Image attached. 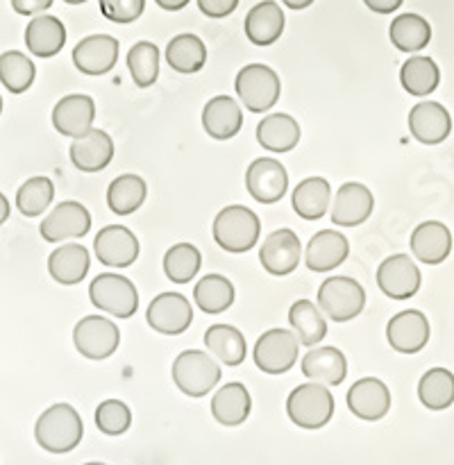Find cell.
Here are the masks:
<instances>
[{"label": "cell", "instance_id": "f907efd6", "mask_svg": "<svg viewBox=\"0 0 454 465\" xmlns=\"http://www.w3.org/2000/svg\"><path fill=\"white\" fill-rule=\"evenodd\" d=\"M154 3L162 9H166V12H180V9H184L191 0H154Z\"/></svg>", "mask_w": 454, "mask_h": 465}, {"label": "cell", "instance_id": "db71d44e", "mask_svg": "<svg viewBox=\"0 0 454 465\" xmlns=\"http://www.w3.org/2000/svg\"><path fill=\"white\" fill-rule=\"evenodd\" d=\"M64 3H68V5H82V3H86V0H64Z\"/></svg>", "mask_w": 454, "mask_h": 465}, {"label": "cell", "instance_id": "8992f818", "mask_svg": "<svg viewBox=\"0 0 454 465\" xmlns=\"http://www.w3.org/2000/svg\"><path fill=\"white\" fill-rule=\"evenodd\" d=\"M318 307L330 321H354L366 307V291L352 277H327L318 286Z\"/></svg>", "mask_w": 454, "mask_h": 465}, {"label": "cell", "instance_id": "d4e9b609", "mask_svg": "<svg viewBox=\"0 0 454 465\" xmlns=\"http://www.w3.org/2000/svg\"><path fill=\"white\" fill-rule=\"evenodd\" d=\"M350 243L340 232L321 230L304 248V263L311 272H330L348 259Z\"/></svg>", "mask_w": 454, "mask_h": 465}, {"label": "cell", "instance_id": "ee69618b", "mask_svg": "<svg viewBox=\"0 0 454 465\" xmlns=\"http://www.w3.org/2000/svg\"><path fill=\"white\" fill-rule=\"evenodd\" d=\"M54 184L44 175L30 177L16 191V207L23 216L36 218L53 204Z\"/></svg>", "mask_w": 454, "mask_h": 465}, {"label": "cell", "instance_id": "277c9868", "mask_svg": "<svg viewBox=\"0 0 454 465\" xmlns=\"http://www.w3.org/2000/svg\"><path fill=\"white\" fill-rule=\"evenodd\" d=\"M173 384L189 398H204L221 381L222 372L218 363L202 350H184L177 354L171 368Z\"/></svg>", "mask_w": 454, "mask_h": 465}, {"label": "cell", "instance_id": "5b68a950", "mask_svg": "<svg viewBox=\"0 0 454 465\" xmlns=\"http://www.w3.org/2000/svg\"><path fill=\"white\" fill-rule=\"evenodd\" d=\"M234 89L248 112L266 114L280 100L281 80L266 64H248L236 75Z\"/></svg>", "mask_w": 454, "mask_h": 465}, {"label": "cell", "instance_id": "74e56055", "mask_svg": "<svg viewBox=\"0 0 454 465\" xmlns=\"http://www.w3.org/2000/svg\"><path fill=\"white\" fill-rule=\"evenodd\" d=\"M389 39L402 53H418L431 39V25L420 14H400L389 27Z\"/></svg>", "mask_w": 454, "mask_h": 465}, {"label": "cell", "instance_id": "ab89813d", "mask_svg": "<svg viewBox=\"0 0 454 465\" xmlns=\"http://www.w3.org/2000/svg\"><path fill=\"white\" fill-rule=\"evenodd\" d=\"M145 195H148V186H145L143 177L125 173L109 184L107 204L116 216H130L145 203Z\"/></svg>", "mask_w": 454, "mask_h": 465}, {"label": "cell", "instance_id": "836d02e7", "mask_svg": "<svg viewBox=\"0 0 454 465\" xmlns=\"http://www.w3.org/2000/svg\"><path fill=\"white\" fill-rule=\"evenodd\" d=\"M204 345H207L209 352H212L218 361L225 363L227 368L241 366V363L245 361V354H248L245 336L232 325L209 327V330L204 331Z\"/></svg>", "mask_w": 454, "mask_h": 465}, {"label": "cell", "instance_id": "ba28073f", "mask_svg": "<svg viewBox=\"0 0 454 465\" xmlns=\"http://www.w3.org/2000/svg\"><path fill=\"white\" fill-rule=\"evenodd\" d=\"M252 357L259 371L266 372V375H284L298 363V336L289 330H281V327H272L259 336Z\"/></svg>", "mask_w": 454, "mask_h": 465}, {"label": "cell", "instance_id": "681fc988", "mask_svg": "<svg viewBox=\"0 0 454 465\" xmlns=\"http://www.w3.org/2000/svg\"><path fill=\"white\" fill-rule=\"evenodd\" d=\"M363 3H366V7L372 9V12L390 14V12H398L400 5H402L404 0H363Z\"/></svg>", "mask_w": 454, "mask_h": 465}, {"label": "cell", "instance_id": "83f0119b", "mask_svg": "<svg viewBox=\"0 0 454 465\" xmlns=\"http://www.w3.org/2000/svg\"><path fill=\"white\" fill-rule=\"evenodd\" d=\"M91 268L89 250L82 243H64L48 257V272L57 284L75 286L86 277Z\"/></svg>", "mask_w": 454, "mask_h": 465}, {"label": "cell", "instance_id": "4316f807", "mask_svg": "<svg viewBox=\"0 0 454 465\" xmlns=\"http://www.w3.org/2000/svg\"><path fill=\"white\" fill-rule=\"evenodd\" d=\"M300 139H302V130L291 114H268L257 125V143L275 154L295 150Z\"/></svg>", "mask_w": 454, "mask_h": 465}, {"label": "cell", "instance_id": "f35d334b", "mask_svg": "<svg viewBox=\"0 0 454 465\" xmlns=\"http://www.w3.org/2000/svg\"><path fill=\"white\" fill-rule=\"evenodd\" d=\"M195 307L209 316L227 312L234 304V284L222 275H207L193 286Z\"/></svg>", "mask_w": 454, "mask_h": 465}, {"label": "cell", "instance_id": "bcb514c9", "mask_svg": "<svg viewBox=\"0 0 454 465\" xmlns=\"http://www.w3.org/2000/svg\"><path fill=\"white\" fill-rule=\"evenodd\" d=\"M145 0H100V12L107 21L125 25L134 23L143 14Z\"/></svg>", "mask_w": 454, "mask_h": 465}, {"label": "cell", "instance_id": "44dd1931", "mask_svg": "<svg viewBox=\"0 0 454 465\" xmlns=\"http://www.w3.org/2000/svg\"><path fill=\"white\" fill-rule=\"evenodd\" d=\"M95 103L86 94L64 95L53 109V125L62 136L80 139L94 127Z\"/></svg>", "mask_w": 454, "mask_h": 465}, {"label": "cell", "instance_id": "7c38bea8", "mask_svg": "<svg viewBox=\"0 0 454 465\" xmlns=\"http://www.w3.org/2000/svg\"><path fill=\"white\" fill-rule=\"evenodd\" d=\"M245 189L257 203L275 204L289 191V173L277 159L259 157L245 171Z\"/></svg>", "mask_w": 454, "mask_h": 465}, {"label": "cell", "instance_id": "11a10c76", "mask_svg": "<svg viewBox=\"0 0 454 465\" xmlns=\"http://www.w3.org/2000/svg\"><path fill=\"white\" fill-rule=\"evenodd\" d=\"M0 114H3V98H0Z\"/></svg>", "mask_w": 454, "mask_h": 465}, {"label": "cell", "instance_id": "d6986e66", "mask_svg": "<svg viewBox=\"0 0 454 465\" xmlns=\"http://www.w3.org/2000/svg\"><path fill=\"white\" fill-rule=\"evenodd\" d=\"M407 123L413 139L425 145L443 143L452 132V116L436 100H422V103L413 104Z\"/></svg>", "mask_w": 454, "mask_h": 465}, {"label": "cell", "instance_id": "4dcf8cb0", "mask_svg": "<svg viewBox=\"0 0 454 465\" xmlns=\"http://www.w3.org/2000/svg\"><path fill=\"white\" fill-rule=\"evenodd\" d=\"M284 12L280 5L272 0H263L250 9L243 30L254 45H272L284 32Z\"/></svg>", "mask_w": 454, "mask_h": 465}, {"label": "cell", "instance_id": "2e32d148", "mask_svg": "<svg viewBox=\"0 0 454 465\" xmlns=\"http://www.w3.org/2000/svg\"><path fill=\"white\" fill-rule=\"evenodd\" d=\"M118 53L121 44L112 35H91L73 48V64L82 75L100 77L116 66Z\"/></svg>", "mask_w": 454, "mask_h": 465}, {"label": "cell", "instance_id": "b9f144b4", "mask_svg": "<svg viewBox=\"0 0 454 465\" xmlns=\"http://www.w3.org/2000/svg\"><path fill=\"white\" fill-rule=\"evenodd\" d=\"M202 266V254L191 243H175L163 254V272L173 284H189Z\"/></svg>", "mask_w": 454, "mask_h": 465}, {"label": "cell", "instance_id": "4fadbf2b", "mask_svg": "<svg viewBox=\"0 0 454 465\" xmlns=\"http://www.w3.org/2000/svg\"><path fill=\"white\" fill-rule=\"evenodd\" d=\"M300 259H302V245L298 234L286 227L271 232L259 248V262L272 277L291 275L300 266Z\"/></svg>", "mask_w": 454, "mask_h": 465}, {"label": "cell", "instance_id": "8fae6325", "mask_svg": "<svg viewBox=\"0 0 454 465\" xmlns=\"http://www.w3.org/2000/svg\"><path fill=\"white\" fill-rule=\"evenodd\" d=\"M422 275L409 254H390L377 268V286L390 300H409L420 291Z\"/></svg>", "mask_w": 454, "mask_h": 465}, {"label": "cell", "instance_id": "3957f363", "mask_svg": "<svg viewBox=\"0 0 454 465\" xmlns=\"http://www.w3.org/2000/svg\"><path fill=\"white\" fill-rule=\"evenodd\" d=\"M286 413L300 430H321L334 416V395L330 386L307 381L291 391L286 400Z\"/></svg>", "mask_w": 454, "mask_h": 465}, {"label": "cell", "instance_id": "f546056e", "mask_svg": "<svg viewBox=\"0 0 454 465\" xmlns=\"http://www.w3.org/2000/svg\"><path fill=\"white\" fill-rule=\"evenodd\" d=\"M252 400H250L248 389L239 381L221 386L212 398V416L218 425L222 427H239L248 420Z\"/></svg>", "mask_w": 454, "mask_h": 465}, {"label": "cell", "instance_id": "52a82bcc", "mask_svg": "<svg viewBox=\"0 0 454 465\" xmlns=\"http://www.w3.org/2000/svg\"><path fill=\"white\" fill-rule=\"evenodd\" d=\"M89 298L98 312L114 318H132L139 309V291L127 277L116 272H103L89 286Z\"/></svg>", "mask_w": 454, "mask_h": 465}, {"label": "cell", "instance_id": "c3c4849f", "mask_svg": "<svg viewBox=\"0 0 454 465\" xmlns=\"http://www.w3.org/2000/svg\"><path fill=\"white\" fill-rule=\"evenodd\" d=\"M12 7L21 16H35L53 7V0H12Z\"/></svg>", "mask_w": 454, "mask_h": 465}, {"label": "cell", "instance_id": "e575fe53", "mask_svg": "<svg viewBox=\"0 0 454 465\" xmlns=\"http://www.w3.org/2000/svg\"><path fill=\"white\" fill-rule=\"evenodd\" d=\"M289 322L293 327V334L298 336L304 348H313L327 336L325 313L311 300H298V302L291 304Z\"/></svg>", "mask_w": 454, "mask_h": 465}, {"label": "cell", "instance_id": "6da1fadb", "mask_svg": "<svg viewBox=\"0 0 454 465\" xmlns=\"http://www.w3.org/2000/svg\"><path fill=\"white\" fill-rule=\"evenodd\" d=\"M84 436L82 418L71 404L59 402L45 409L35 425V439L41 450L50 454H68Z\"/></svg>", "mask_w": 454, "mask_h": 465}, {"label": "cell", "instance_id": "7dc6e473", "mask_svg": "<svg viewBox=\"0 0 454 465\" xmlns=\"http://www.w3.org/2000/svg\"><path fill=\"white\" fill-rule=\"evenodd\" d=\"M239 0H198V7L209 18H225L236 9Z\"/></svg>", "mask_w": 454, "mask_h": 465}, {"label": "cell", "instance_id": "ac0fdd59", "mask_svg": "<svg viewBox=\"0 0 454 465\" xmlns=\"http://www.w3.org/2000/svg\"><path fill=\"white\" fill-rule=\"evenodd\" d=\"M375 198L372 191L361 182H345L339 186L331 203V223L336 227H359L372 216Z\"/></svg>", "mask_w": 454, "mask_h": 465}, {"label": "cell", "instance_id": "f5cc1de1", "mask_svg": "<svg viewBox=\"0 0 454 465\" xmlns=\"http://www.w3.org/2000/svg\"><path fill=\"white\" fill-rule=\"evenodd\" d=\"M281 3L291 9H307L313 0H281Z\"/></svg>", "mask_w": 454, "mask_h": 465}, {"label": "cell", "instance_id": "60d3db41", "mask_svg": "<svg viewBox=\"0 0 454 465\" xmlns=\"http://www.w3.org/2000/svg\"><path fill=\"white\" fill-rule=\"evenodd\" d=\"M36 66L21 50H7L0 54V82L14 95H21L35 84Z\"/></svg>", "mask_w": 454, "mask_h": 465}, {"label": "cell", "instance_id": "9f6ffc18", "mask_svg": "<svg viewBox=\"0 0 454 465\" xmlns=\"http://www.w3.org/2000/svg\"><path fill=\"white\" fill-rule=\"evenodd\" d=\"M84 465H104V463H84Z\"/></svg>", "mask_w": 454, "mask_h": 465}, {"label": "cell", "instance_id": "cb8c5ba5", "mask_svg": "<svg viewBox=\"0 0 454 465\" xmlns=\"http://www.w3.org/2000/svg\"><path fill=\"white\" fill-rule=\"evenodd\" d=\"M71 162L77 171L82 173H98L112 163L114 159V139L104 130L91 127L84 136L73 139L71 148Z\"/></svg>", "mask_w": 454, "mask_h": 465}, {"label": "cell", "instance_id": "7a4b0ae2", "mask_svg": "<svg viewBox=\"0 0 454 465\" xmlns=\"http://www.w3.org/2000/svg\"><path fill=\"white\" fill-rule=\"evenodd\" d=\"M212 234L218 248H222L225 252H248V250H252L259 243L262 221H259V216L252 209L243 207V204H230V207L221 209L216 213Z\"/></svg>", "mask_w": 454, "mask_h": 465}, {"label": "cell", "instance_id": "484cf974", "mask_svg": "<svg viewBox=\"0 0 454 465\" xmlns=\"http://www.w3.org/2000/svg\"><path fill=\"white\" fill-rule=\"evenodd\" d=\"M202 127L212 139H234L243 127V112L232 95H213L202 109Z\"/></svg>", "mask_w": 454, "mask_h": 465}, {"label": "cell", "instance_id": "5bb4252c", "mask_svg": "<svg viewBox=\"0 0 454 465\" xmlns=\"http://www.w3.org/2000/svg\"><path fill=\"white\" fill-rule=\"evenodd\" d=\"M150 330L163 336H180L193 322V307L182 293H159L145 312Z\"/></svg>", "mask_w": 454, "mask_h": 465}, {"label": "cell", "instance_id": "8d00e7d4", "mask_svg": "<svg viewBox=\"0 0 454 465\" xmlns=\"http://www.w3.org/2000/svg\"><path fill=\"white\" fill-rule=\"evenodd\" d=\"M439 82L440 71L431 57L418 54V57L407 59L400 68V84L409 95H416V98H425V95L434 94Z\"/></svg>", "mask_w": 454, "mask_h": 465}, {"label": "cell", "instance_id": "f6af8a7d", "mask_svg": "<svg viewBox=\"0 0 454 465\" xmlns=\"http://www.w3.org/2000/svg\"><path fill=\"white\" fill-rule=\"evenodd\" d=\"M132 411L123 400H104L95 409V427L104 436H121L130 430Z\"/></svg>", "mask_w": 454, "mask_h": 465}, {"label": "cell", "instance_id": "7402d4cb", "mask_svg": "<svg viewBox=\"0 0 454 465\" xmlns=\"http://www.w3.org/2000/svg\"><path fill=\"white\" fill-rule=\"evenodd\" d=\"M300 371L309 381L325 386H339L348 377V359L339 348L331 345H313L300 361Z\"/></svg>", "mask_w": 454, "mask_h": 465}, {"label": "cell", "instance_id": "30bf717a", "mask_svg": "<svg viewBox=\"0 0 454 465\" xmlns=\"http://www.w3.org/2000/svg\"><path fill=\"white\" fill-rule=\"evenodd\" d=\"M91 230V213L84 204L75 200H64L54 204L53 212L41 221L39 232L45 243H64V241L82 239Z\"/></svg>", "mask_w": 454, "mask_h": 465}, {"label": "cell", "instance_id": "d590c367", "mask_svg": "<svg viewBox=\"0 0 454 465\" xmlns=\"http://www.w3.org/2000/svg\"><path fill=\"white\" fill-rule=\"evenodd\" d=\"M418 400L429 411H445L454 404V372L431 368L418 381Z\"/></svg>", "mask_w": 454, "mask_h": 465}, {"label": "cell", "instance_id": "9c48e42d", "mask_svg": "<svg viewBox=\"0 0 454 465\" xmlns=\"http://www.w3.org/2000/svg\"><path fill=\"white\" fill-rule=\"evenodd\" d=\"M73 343L82 357L91 361L109 359L121 345V330L104 316H84L73 330Z\"/></svg>", "mask_w": 454, "mask_h": 465}, {"label": "cell", "instance_id": "816d5d0a", "mask_svg": "<svg viewBox=\"0 0 454 465\" xmlns=\"http://www.w3.org/2000/svg\"><path fill=\"white\" fill-rule=\"evenodd\" d=\"M9 213H12V207H9V200L5 198V193L0 191V227L9 221Z\"/></svg>", "mask_w": 454, "mask_h": 465}, {"label": "cell", "instance_id": "7bdbcfd3", "mask_svg": "<svg viewBox=\"0 0 454 465\" xmlns=\"http://www.w3.org/2000/svg\"><path fill=\"white\" fill-rule=\"evenodd\" d=\"M127 68L139 89H148L159 77V48L153 41H136L127 53Z\"/></svg>", "mask_w": 454, "mask_h": 465}, {"label": "cell", "instance_id": "ffe728a7", "mask_svg": "<svg viewBox=\"0 0 454 465\" xmlns=\"http://www.w3.org/2000/svg\"><path fill=\"white\" fill-rule=\"evenodd\" d=\"M348 409L366 422H377L390 411V391L377 377H363L348 391Z\"/></svg>", "mask_w": 454, "mask_h": 465}, {"label": "cell", "instance_id": "e0dca14e", "mask_svg": "<svg viewBox=\"0 0 454 465\" xmlns=\"http://www.w3.org/2000/svg\"><path fill=\"white\" fill-rule=\"evenodd\" d=\"M94 252L109 268H127L139 259L141 245L125 225H107L95 234Z\"/></svg>", "mask_w": 454, "mask_h": 465}, {"label": "cell", "instance_id": "f1b7e54d", "mask_svg": "<svg viewBox=\"0 0 454 465\" xmlns=\"http://www.w3.org/2000/svg\"><path fill=\"white\" fill-rule=\"evenodd\" d=\"M66 44V27L57 16H36L25 27V45L35 57L50 59L62 53Z\"/></svg>", "mask_w": 454, "mask_h": 465}, {"label": "cell", "instance_id": "d6a6232c", "mask_svg": "<svg viewBox=\"0 0 454 465\" xmlns=\"http://www.w3.org/2000/svg\"><path fill=\"white\" fill-rule=\"evenodd\" d=\"M166 62L173 71L182 75H193L202 71L207 64V45L200 36L189 35V32L173 36L166 45Z\"/></svg>", "mask_w": 454, "mask_h": 465}, {"label": "cell", "instance_id": "603a6c76", "mask_svg": "<svg viewBox=\"0 0 454 465\" xmlns=\"http://www.w3.org/2000/svg\"><path fill=\"white\" fill-rule=\"evenodd\" d=\"M411 254L427 266H439L452 252V232L445 223L427 221L411 232Z\"/></svg>", "mask_w": 454, "mask_h": 465}, {"label": "cell", "instance_id": "1f68e13d", "mask_svg": "<svg viewBox=\"0 0 454 465\" xmlns=\"http://www.w3.org/2000/svg\"><path fill=\"white\" fill-rule=\"evenodd\" d=\"M293 212L304 221H321L331 204V186L325 177H307L291 195Z\"/></svg>", "mask_w": 454, "mask_h": 465}, {"label": "cell", "instance_id": "9a60e30c", "mask_svg": "<svg viewBox=\"0 0 454 465\" xmlns=\"http://www.w3.org/2000/svg\"><path fill=\"white\" fill-rule=\"evenodd\" d=\"M429 321L418 309L395 313L386 325V341L400 354H418L429 343Z\"/></svg>", "mask_w": 454, "mask_h": 465}]
</instances>
